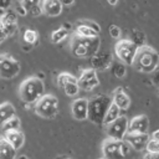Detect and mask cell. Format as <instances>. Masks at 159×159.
Masks as SVG:
<instances>
[{"instance_id":"cell-5","label":"cell","mask_w":159,"mask_h":159,"mask_svg":"<svg viewBox=\"0 0 159 159\" xmlns=\"http://www.w3.org/2000/svg\"><path fill=\"white\" fill-rule=\"evenodd\" d=\"M103 158L107 159H119L125 158L130 153V147L124 139L108 138L102 144Z\"/></svg>"},{"instance_id":"cell-30","label":"cell","mask_w":159,"mask_h":159,"mask_svg":"<svg viewBox=\"0 0 159 159\" xmlns=\"http://www.w3.org/2000/svg\"><path fill=\"white\" fill-rule=\"evenodd\" d=\"M144 150L150 152V153H157V154H159V140H158V139H152V138H149V140H148V143H147Z\"/></svg>"},{"instance_id":"cell-24","label":"cell","mask_w":159,"mask_h":159,"mask_svg":"<svg viewBox=\"0 0 159 159\" xmlns=\"http://www.w3.org/2000/svg\"><path fill=\"white\" fill-rule=\"evenodd\" d=\"M137 47H140L143 45H145V35L143 31L140 30H133L130 34V39H129Z\"/></svg>"},{"instance_id":"cell-42","label":"cell","mask_w":159,"mask_h":159,"mask_svg":"<svg viewBox=\"0 0 159 159\" xmlns=\"http://www.w3.org/2000/svg\"><path fill=\"white\" fill-rule=\"evenodd\" d=\"M31 46H32V45L26 43V45H24V47H22V48H24V51H26V52H27V51H30V50H31Z\"/></svg>"},{"instance_id":"cell-40","label":"cell","mask_w":159,"mask_h":159,"mask_svg":"<svg viewBox=\"0 0 159 159\" xmlns=\"http://www.w3.org/2000/svg\"><path fill=\"white\" fill-rule=\"evenodd\" d=\"M149 138H152V139H158V140H159V130H154L152 134H149Z\"/></svg>"},{"instance_id":"cell-29","label":"cell","mask_w":159,"mask_h":159,"mask_svg":"<svg viewBox=\"0 0 159 159\" xmlns=\"http://www.w3.org/2000/svg\"><path fill=\"white\" fill-rule=\"evenodd\" d=\"M62 88H63L65 93H66L68 97L77 96V94H78V92H80V87H78L77 82H68V83H66Z\"/></svg>"},{"instance_id":"cell-10","label":"cell","mask_w":159,"mask_h":159,"mask_svg":"<svg viewBox=\"0 0 159 159\" xmlns=\"http://www.w3.org/2000/svg\"><path fill=\"white\" fill-rule=\"evenodd\" d=\"M77 84L80 87V89L82 91H91L94 87L99 86V80L97 76V72L94 68H87L84 70L80 78H77Z\"/></svg>"},{"instance_id":"cell-43","label":"cell","mask_w":159,"mask_h":159,"mask_svg":"<svg viewBox=\"0 0 159 159\" xmlns=\"http://www.w3.org/2000/svg\"><path fill=\"white\" fill-rule=\"evenodd\" d=\"M118 1H119V0H107V2H108L109 5H112V6L117 5V4H118Z\"/></svg>"},{"instance_id":"cell-23","label":"cell","mask_w":159,"mask_h":159,"mask_svg":"<svg viewBox=\"0 0 159 159\" xmlns=\"http://www.w3.org/2000/svg\"><path fill=\"white\" fill-rule=\"evenodd\" d=\"M75 34L78 35V36H84V37H92V36H98L99 34H97L94 30L89 29L88 26L78 22V25L76 26V30H75Z\"/></svg>"},{"instance_id":"cell-44","label":"cell","mask_w":159,"mask_h":159,"mask_svg":"<svg viewBox=\"0 0 159 159\" xmlns=\"http://www.w3.org/2000/svg\"><path fill=\"white\" fill-rule=\"evenodd\" d=\"M63 27H65L66 30H70V29H71V24H67V22H66V24H63Z\"/></svg>"},{"instance_id":"cell-11","label":"cell","mask_w":159,"mask_h":159,"mask_svg":"<svg viewBox=\"0 0 159 159\" xmlns=\"http://www.w3.org/2000/svg\"><path fill=\"white\" fill-rule=\"evenodd\" d=\"M123 139L129 144V147L134 150L142 152L144 150L148 140H149V133H130L127 132Z\"/></svg>"},{"instance_id":"cell-41","label":"cell","mask_w":159,"mask_h":159,"mask_svg":"<svg viewBox=\"0 0 159 159\" xmlns=\"http://www.w3.org/2000/svg\"><path fill=\"white\" fill-rule=\"evenodd\" d=\"M60 1H61L62 5H66V6H70L75 2V0H60Z\"/></svg>"},{"instance_id":"cell-28","label":"cell","mask_w":159,"mask_h":159,"mask_svg":"<svg viewBox=\"0 0 159 159\" xmlns=\"http://www.w3.org/2000/svg\"><path fill=\"white\" fill-rule=\"evenodd\" d=\"M68 82H77V78L73 75H70V73H66V72H62V73H60L57 76V84H58V87H63Z\"/></svg>"},{"instance_id":"cell-13","label":"cell","mask_w":159,"mask_h":159,"mask_svg":"<svg viewBox=\"0 0 159 159\" xmlns=\"http://www.w3.org/2000/svg\"><path fill=\"white\" fill-rule=\"evenodd\" d=\"M127 132L130 133H148L149 132V119L144 114L135 116L130 120H128Z\"/></svg>"},{"instance_id":"cell-20","label":"cell","mask_w":159,"mask_h":159,"mask_svg":"<svg viewBox=\"0 0 159 159\" xmlns=\"http://www.w3.org/2000/svg\"><path fill=\"white\" fill-rule=\"evenodd\" d=\"M120 116V109L112 102L111 104H109V107H108V109H107V112H106V114H104V118H103V123L102 124H109L111 122H113L117 117H119Z\"/></svg>"},{"instance_id":"cell-46","label":"cell","mask_w":159,"mask_h":159,"mask_svg":"<svg viewBox=\"0 0 159 159\" xmlns=\"http://www.w3.org/2000/svg\"><path fill=\"white\" fill-rule=\"evenodd\" d=\"M20 158H21V159H26V158H27V155H21Z\"/></svg>"},{"instance_id":"cell-27","label":"cell","mask_w":159,"mask_h":159,"mask_svg":"<svg viewBox=\"0 0 159 159\" xmlns=\"http://www.w3.org/2000/svg\"><path fill=\"white\" fill-rule=\"evenodd\" d=\"M22 39L25 41V43H30V45H34L39 40V34L35 31V30H25L24 31V35H22Z\"/></svg>"},{"instance_id":"cell-19","label":"cell","mask_w":159,"mask_h":159,"mask_svg":"<svg viewBox=\"0 0 159 159\" xmlns=\"http://www.w3.org/2000/svg\"><path fill=\"white\" fill-rule=\"evenodd\" d=\"M16 112H15V107L9 103V102H5V103H1L0 104V124L2 122H5L6 119H9L10 117L15 116Z\"/></svg>"},{"instance_id":"cell-6","label":"cell","mask_w":159,"mask_h":159,"mask_svg":"<svg viewBox=\"0 0 159 159\" xmlns=\"http://www.w3.org/2000/svg\"><path fill=\"white\" fill-rule=\"evenodd\" d=\"M34 104L36 114L45 119L53 118L58 112V99L53 94H42Z\"/></svg>"},{"instance_id":"cell-21","label":"cell","mask_w":159,"mask_h":159,"mask_svg":"<svg viewBox=\"0 0 159 159\" xmlns=\"http://www.w3.org/2000/svg\"><path fill=\"white\" fill-rule=\"evenodd\" d=\"M20 127H21V122L16 117V114L12 116V117H10L9 119H6L5 122L1 123L2 132H7V130H12V129H20Z\"/></svg>"},{"instance_id":"cell-7","label":"cell","mask_w":159,"mask_h":159,"mask_svg":"<svg viewBox=\"0 0 159 159\" xmlns=\"http://www.w3.org/2000/svg\"><path fill=\"white\" fill-rule=\"evenodd\" d=\"M20 70L21 65L15 57L7 53L0 55V78L12 80L20 73Z\"/></svg>"},{"instance_id":"cell-38","label":"cell","mask_w":159,"mask_h":159,"mask_svg":"<svg viewBox=\"0 0 159 159\" xmlns=\"http://www.w3.org/2000/svg\"><path fill=\"white\" fill-rule=\"evenodd\" d=\"M7 36H6V34H5V31H4V27H2V24L0 22V43L6 39Z\"/></svg>"},{"instance_id":"cell-35","label":"cell","mask_w":159,"mask_h":159,"mask_svg":"<svg viewBox=\"0 0 159 159\" xmlns=\"http://www.w3.org/2000/svg\"><path fill=\"white\" fill-rule=\"evenodd\" d=\"M20 4L27 10L29 7H32V6H35V5L41 4V0H20Z\"/></svg>"},{"instance_id":"cell-14","label":"cell","mask_w":159,"mask_h":159,"mask_svg":"<svg viewBox=\"0 0 159 159\" xmlns=\"http://www.w3.org/2000/svg\"><path fill=\"white\" fill-rule=\"evenodd\" d=\"M87 107H88V99L87 98L75 99L71 104V112H72L73 118L77 120L87 119Z\"/></svg>"},{"instance_id":"cell-9","label":"cell","mask_w":159,"mask_h":159,"mask_svg":"<svg viewBox=\"0 0 159 159\" xmlns=\"http://www.w3.org/2000/svg\"><path fill=\"white\" fill-rule=\"evenodd\" d=\"M128 128V118L125 116L117 117L113 122L107 124V135L113 139H123Z\"/></svg>"},{"instance_id":"cell-1","label":"cell","mask_w":159,"mask_h":159,"mask_svg":"<svg viewBox=\"0 0 159 159\" xmlns=\"http://www.w3.org/2000/svg\"><path fill=\"white\" fill-rule=\"evenodd\" d=\"M158 65H159V55L153 47L143 45L137 48L135 56L132 62V66H134L137 71L144 73H152L154 70L158 68Z\"/></svg>"},{"instance_id":"cell-45","label":"cell","mask_w":159,"mask_h":159,"mask_svg":"<svg viewBox=\"0 0 159 159\" xmlns=\"http://www.w3.org/2000/svg\"><path fill=\"white\" fill-rule=\"evenodd\" d=\"M36 77H39L40 80H43V78H45V75L41 72V73H37V76H36Z\"/></svg>"},{"instance_id":"cell-25","label":"cell","mask_w":159,"mask_h":159,"mask_svg":"<svg viewBox=\"0 0 159 159\" xmlns=\"http://www.w3.org/2000/svg\"><path fill=\"white\" fill-rule=\"evenodd\" d=\"M5 12L0 16V22L2 25H10V24H17V15L15 11L4 10Z\"/></svg>"},{"instance_id":"cell-3","label":"cell","mask_w":159,"mask_h":159,"mask_svg":"<svg viewBox=\"0 0 159 159\" xmlns=\"http://www.w3.org/2000/svg\"><path fill=\"white\" fill-rule=\"evenodd\" d=\"M45 92V84L39 77L26 78L19 87V96L26 104H34Z\"/></svg>"},{"instance_id":"cell-39","label":"cell","mask_w":159,"mask_h":159,"mask_svg":"<svg viewBox=\"0 0 159 159\" xmlns=\"http://www.w3.org/2000/svg\"><path fill=\"white\" fill-rule=\"evenodd\" d=\"M143 157H144V158H157L158 154H157V153H150V152H147V150H145V154H144Z\"/></svg>"},{"instance_id":"cell-37","label":"cell","mask_w":159,"mask_h":159,"mask_svg":"<svg viewBox=\"0 0 159 159\" xmlns=\"http://www.w3.org/2000/svg\"><path fill=\"white\" fill-rule=\"evenodd\" d=\"M12 4V0H0V10H7Z\"/></svg>"},{"instance_id":"cell-31","label":"cell","mask_w":159,"mask_h":159,"mask_svg":"<svg viewBox=\"0 0 159 159\" xmlns=\"http://www.w3.org/2000/svg\"><path fill=\"white\" fill-rule=\"evenodd\" d=\"M81 24H83V25L88 26L89 29L94 30L97 34H99V32H101V26H99L96 21H92V20H82V21H81Z\"/></svg>"},{"instance_id":"cell-17","label":"cell","mask_w":159,"mask_h":159,"mask_svg":"<svg viewBox=\"0 0 159 159\" xmlns=\"http://www.w3.org/2000/svg\"><path fill=\"white\" fill-rule=\"evenodd\" d=\"M112 102L120 109V111H125L129 108L130 106V99L129 96L123 91L122 87L116 88V91L113 92V97H112Z\"/></svg>"},{"instance_id":"cell-2","label":"cell","mask_w":159,"mask_h":159,"mask_svg":"<svg viewBox=\"0 0 159 159\" xmlns=\"http://www.w3.org/2000/svg\"><path fill=\"white\" fill-rule=\"evenodd\" d=\"M99 46H101V40L98 36L84 37V36H78L75 34V36L71 40L72 53L82 58H88L92 55H94L99 50Z\"/></svg>"},{"instance_id":"cell-15","label":"cell","mask_w":159,"mask_h":159,"mask_svg":"<svg viewBox=\"0 0 159 159\" xmlns=\"http://www.w3.org/2000/svg\"><path fill=\"white\" fill-rule=\"evenodd\" d=\"M63 5L60 0H41V9L42 14H46L47 16H58L62 12Z\"/></svg>"},{"instance_id":"cell-26","label":"cell","mask_w":159,"mask_h":159,"mask_svg":"<svg viewBox=\"0 0 159 159\" xmlns=\"http://www.w3.org/2000/svg\"><path fill=\"white\" fill-rule=\"evenodd\" d=\"M68 36V30H66L63 26L60 29H56L52 34H51V41L53 43H58L61 41H63L66 37Z\"/></svg>"},{"instance_id":"cell-36","label":"cell","mask_w":159,"mask_h":159,"mask_svg":"<svg viewBox=\"0 0 159 159\" xmlns=\"http://www.w3.org/2000/svg\"><path fill=\"white\" fill-rule=\"evenodd\" d=\"M15 12H16V15H20V16L27 15V10H26L21 4H17V5L15 6Z\"/></svg>"},{"instance_id":"cell-33","label":"cell","mask_w":159,"mask_h":159,"mask_svg":"<svg viewBox=\"0 0 159 159\" xmlns=\"http://www.w3.org/2000/svg\"><path fill=\"white\" fill-rule=\"evenodd\" d=\"M27 14H30L31 16H40V15H42L41 4L35 5V6H32V7H29V9H27Z\"/></svg>"},{"instance_id":"cell-16","label":"cell","mask_w":159,"mask_h":159,"mask_svg":"<svg viewBox=\"0 0 159 159\" xmlns=\"http://www.w3.org/2000/svg\"><path fill=\"white\" fill-rule=\"evenodd\" d=\"M5 135L4 138L11 144V147L16 150H19L24 143H25V135L24 133L20 130V129H12V130H7V132H4Z\"/></svg>"},{"instance_id":"cell-8","label":"cell","mask_w":159,"mask_h":159,"mask_svg":"<svg viewBox=\"0 0 159 159\" xmlns=\"http://www.w3.org/2000/svg\"><path fill=\"white\" fill-rule=\"evenodd\" d=\"M137 48L138 47L129 39L119 40L114 46V53L118 57V60L124 65H132Z\"/></svg>"},{"instance_id":"cell-22","label":"cell","mask_w":159,"mask_h":159,"mask_svg":"<svg viewBox=\"0 0 159 159\" xmlns=\"http://www.w3.org/2000/svg\"><path fill=\"white\" fill-rule=\"evenodd\" d=\"M111 72L112 75L116 77V78H123L127 73V70H125V65L120 61L118 62H112L111 63Z\"/></svg>"},{"instance_id":"cell-4","label":"cell","mask_w":159,"mask_h":159,"mask_svg":"<svg viewBox=\"0 0 159 159\" xmlns=\"http://www.w3.org/2000/svg\"><path fill=\"white\" fill-rule=\"evenodd\" d=\"M112 103V97L107 94H97L88 99L87 107V119L94 124H102L104 114Z\"/></svg>"},{"instance_id":"cell-12","label":"cell","mask_w":159,"mask_h":159,"mask_svg":"<svg viewBox=\"0 0 159 159\" xmlns=\"http://www.w3.org/2000/svg\"><path fill=\"white\" fill-rule=\"evenodd\" d=\"M88 58H89L92 68L99 70V71L108 70L112 63V55L108 52H99V50Z\"/></svg>"},{"instance_id":"cell-32","label":"cell","mask_w":159,"mask_h":159,"mask_svg":"<svg viewBox=\"0 0 159 159\" xmlns=\"http://www.w3.org/2000/svg\"><path fill=\"white\" fill-rule=\"evenodd\" d=\"M108 31H109V35H111L113 39H119V37H120L122 31H120V27H119V26H117V25H111V26L108 27Z\"/></svg>"},{"instance_id":"cell-18","label":"cell","mask_w":159,"mask_h":159,"mask_svg":"<svg viewBox=\"0 0 159 159\" xmlns=\"http://www.w3.org/2000/svg\"><path fill=\"white\" fill-rule=\"evenodd\" d=\"M16 152L17 150L14 149L4 137H0V159H14Z\"/></svg>"},{"instance_id":"cell-34","label":"cell","mask_w":159,"mask_h":159,"mask_svg":"<svg viewBox=\"0 0 159 159\" xmlns=\"http://www.w3.org/2000/svg\"><path fill=\"white\" fill-rule=\"evenodd\" d=\"M2 27H4V31H5L6 36H11V35H14V34L16 32V30H17V25H16V24L2 25Z\"/></svg>"}]
</instances>
